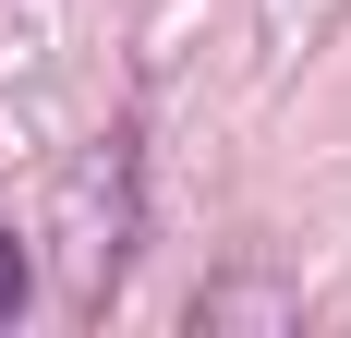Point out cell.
Segmentation results:
<instances>
[{
	"instance_id": "obj_1",
	"label": "cell",
	"mask_w": 351,
	"mask_h": 338,
	"mask_svg": "<svg viewBox=\"0 0 351 338\" xmlns=\"http://www.w3.org/2000/svg\"><path fill=\"white\" fill-rule=\"evenodd\" d=\"M25 290H36V254L12 230H0V326H12V314H25Z\"/></svg>"
}]
</instances>
